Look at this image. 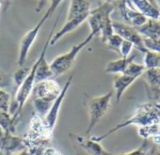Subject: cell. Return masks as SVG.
<instances>
[{"mask_svg":"<svg viewBox=\"0 0 160 155\" xmlns=\"http://www.w3.org/2000/svg\"><path fill=\"white\" fill-rule=\"evenodd\" d=\"M0 6H1V3H0Z\"/></svg>","mask_w":160,"mask_h":155,"instance_id":"f35d334b","label":"cell"},{"mask_svg":"<svg viewBox=\"0 0 160 155\" xmlns=\"http://www.w3.org/2000/svg\"><path fill=\"white\" fill-rule=\"evenodd\" d=\"M13 82L12 76H10L0 70V89H6Z\"/></svg>","mask_w":160,"mask_h":155,"instance_id":"1f68e13d","label":"cell"},{"mask_svg":"<svg viewBox=\"0 0 160 155\" xmlns=\"http://www.w3.org/2000/svg\"><path fill=\"white\" fill-rule=\"evenodd\" d=\"M116 7L119 9L121 17L122 18L124 23L134 27H138L142 26L148 20V18L144 14L130 7L126 2V0H119L118 3L116 2Z\"/></svg>","mask_w":160,"mask_h":155,"instance_id":"9c48e42d","label":"cell"},{"mask_svg":"<svg viewBox=\"0 0 160 155\" xmlns=\"http://www.w3.org/2000/svg\"><path fill=\"white\" fill-rule=\"evenodd\" d=\"M133 48H134V45L130 41L123 40L120 48V52H119L121 55V57H128L129 56H131Z\"/></svg>","mask_w":160,"mask_h":155,"instance_id":"4dcf8cb0","label":"cell"},{"mask_svg":"<svg viewBox=\"0 0 160 155\" xmlns=\"http://www.w3.org/2000/svg\"><path fill=\"white\" fill-rule=\"evenodd\" d=\"M144 45L147 50L160 53V37L155 38V39H147L143 38Z\"/></svg>","mask_w":160,"mask_h":155,"instance_id":"83f0119b","label":"cell"},{"mask_svg":"<svg viewBox=\"0 0 160 155\" xmlns=\"http://www.w3.org/2000/svg\"><path fill=\"white\" fill-rule=\"evenodd\" d=\"M29 71H30V68L24 67V66L19 67V69L14 71V73L12 74V80L17 88H19L22 85V83L25 81L27 76L28 75Z\"/></svg>","mask_w":160,"mask_h":155,"instance_id":"cb8c5ba5","label":"cell"},{"mask_svg":"<svg viewBox=\"0 0 160 155\" xmlns=\"http://www.w3.org/2000/svg\"><path fill=\"white\" fill-rule=\"evenodd\" d=\"M113 94L114 91L110 90L104 95L92 97L89 100V125L85 133L86 135L91 134L94 127L99 123V121L106 116V114L109 110Z\"/></svg>","mask_w":160,"mask_h":155,"instance_id":"277c9868","label":"cell"},{"mask_svg":"<svg viewBox=\"0 0 160 155\" xmlns=\"http://www.w3.org/2000/svg\"><path fill=\"white\" fill-rule=\"evenodd\" d=\"M122 41H123V39H122L120 35H118L117 33L114 32V33L107 40V41H106L105 43H106L111 50L116 51V52L119 53Z\"/></svg>","mask_w":160,"mask_h":155,"instance_id":"d4e9b609","label":"cell"},{"mask_svg":"<svg viewBox=\"0 0 160 155\" xmlns=\"http://www.w3.org/2000/svg\"><path fill=\"white\" fill-rule=\"evenodd\" d=\"M114 32L120 35L123 40L130 41L135 48H137L141 53H146L147 49L144 45L143 37L138 32L137 28L125 24V23H120V22H112Z\"/></svg>","mask_w":160,"mask_h":155,"instance_id":"8992f818","label":"cell"},{"mask_svg":"<svg viewBox=\"0 0 160 155\" xmlns=\"http://www.w3.org/2000/svg\"><path fill=\"white\" fill-rule=\"evenodd\" d=\"M116 7V3L108 4L103 3L94 10H91L90 15L88 17V23L91 28V33L94 36L101 35L103 42H106L107 40L114 33L111 13L113 12Z\"/></svg>","mask_w":160,"mask_h":155,"instance_id":"7a4b0ae2","label":"cell"},{"mask_svg":"<svg viewBox=\"0 0 160 155\" xmlns=\"http://www.w3.org/2000/svg\"><path fill=\"white\" fill-rule=\"evenodd\" d=\"M45 22L41 19L40 22L29 31H28L21 39L20 43H19V53H18V60H17V64L19 67H23L28 59L29 51L33 45V43L36 41V38L42 28V27L43 26Z\"/></svg>","mask_w":160,"mask_h":155,"instance_id":"ba28073f","label":"cell"},{"mask_svg":"<svg viewBox=\"0 0 160 155\" xmlns=\"http://www.w3.org/2000/svg\"><path fill=\"white\" fill-rule=\"evenodd\" d=\"M104 3H108V4H113V3H116L117 0H102Z\"/></svg>","mask_w":160,"mask_h":155,"instance_id":"d590c367","label":"cell"},{"mask_svg":"<svg viewBox=\"0 0 160 155\" xmlns=\"http://www.w3.org/2000/svg\"><path fill=\"white\" fill-rule=\"evenodd\" d=\"M138 135L144 139H151L155 134L160 133V123H153L150 125H145L138 127Z\"/></svg>","mask_w":160,"mask_h":155,"instance_id":"ffe728a7","label":"cell"},{"mask_svg":"<svg viewBox=\"0 0 160 155\" xmlns=\"http://www.w3.org/2000/svg\"><path fill=\"white\" fill-rule=\"evenodd\" d=\"M137 80L136 77L127 74H116L113 80V91L115 93L116 101L119 104L126 91V90Z\"/></svg>","mask_w":160,"mask_h":155,"instance_id":"4fadbf2b","label":"cell"},{"mask_svg":"<svg viewBox=\"0 0 160 155\" xmlns=\"http://www.w3.org/2000/svg\"><path fill=\"white\" fill-rule=\"evenodd\" d=\"M138 32L147 39H155L160 37V21L159 19H150L140 27H136Z\"/></svg>","mask_w":160,"mask_h":155,"instance_id":"9a60e30c","label":"cell"},{"mask_svg":"<svg viewBox=\"0 0 160 155\" xmlns=\"http://www.w3.org/2000/svg\"><path fill=\"white\" fill-rule=\"evenodd\" d=\"M11 155H35V154L32 153L28 148H24V149H22V150H20V151L12 153Z\"/></svg>","mask_w":160,"mask_h":155,"instance_id":"e575fe53","label":"cell"},{"mask_svg":"<svg viewBox=\"0 0 160 155\" xmlns=\"http://www.w3.org/2000/svg\"><path fill=\"white\" fill-rule=\"evenodd\" d=\"M143 65L145 66L146 69H152V68L160 69V53L147 50V52L144 53Z\"/></svg>","mask_w":160,"mask_h":155,"instance_id":"44dd1931","label":"cell"},{"mask_svg":"<svg viewBox=\"0 0 160 155\" xmlns=\"http://www.w3.org/2000/svg\"><path fill=\"white\" fill-rule=\"evenodd\" d=\"M153 155H160V148H158V149L153 153Z\"/></svg>","mask_w":160,"mask_h":155,"instance_id":"74e56055","label":"cell"},{"mask_svg":"<svg viewBox=\"0 0 160 155\" xmlns=\"http://www.w3.org/2000/svg\"><path fill=\"white\" fill-rule=\"evenodd\" d=\"M137 55L134 54L132 56H129L128 57H121L119 59H116V60H112V61H109L106 68H105V71L107 73H109V74H121V73H123V71L126 70L127 66L135 60Z\"/></svg>","mask_w":160,"mask_h":155,"instance_id":"2e32d148","label":"cell"},{"mask_svg":"<svg viewBox=\"0 0 160 155\" xmlns=\"http://www.w3.org/2000/svg\"><path fill=\"white\" fill-rule=\"evenodd\" d=\"M128 5L150 19L160 18V9L155 0H126Z\"/></svg>","mask_w":160,"mask_h":155,"instance_id":"30bf717a","label":"cell"},{"mask_svg":"<svg viewBox=\"0 0 160 155\" xmlns=\"http://www.w3.org/2000/svg\"><path fill=\"white\" fill-rule=\"evenodd\" d=\"M146 68L143 64H138L136 63L135 61H132L126 68V70L123 71V74H127L136 78H139L140 76H142L143 72L145 71Z\"/></svg>","mask_w":160,"mask_h":155,"instance_id":"603a6c76","label":"cell"},{"mask_svg":"<svg viewBox=\"0 0 160 155\" xmlns=\"http://www.w3.org/2000/svg\"><path fill=\"white\" fill-rule=\"evenodd\" d=\"M62 1H63V0H51V1H50V5H49V8L47 9L45 14L42 16V19L44 22H46V21L51 17V15H53V14L55 13V12L57 11V9L58 8V6L60 5V3H61Z\"/></svg>","mask_w":160,"mask_h":155,"instance_id":"f546056e","label":"cell"},{"mask_svg":"<svg viewBox=\"0 0 160 155\" xmlns=\"http://www.w3.org/2000/svg\"><path fill=\"white\" fill-rule=\"evenodd\" d=\"M0 148L5 152L6 155H11L12 153L20 151L27 148L22 137L15 136L11 133H5L0 138Z\"/></svg>","mask_w":160,"mask_h":155,"instance_id":"7c38bea8","label":"cell"},{"mask_svg":"<svg viewBox=\"0 0 160 155\" xmlns=\"http://www.w3.org/2000/svg\"><path fill=\"white\" fill-rule=\"evenodd\" d=\"M59 84L53 78L46 79L36 83L32 91V97L43 99L49 102H54L61 92Z\"/></svg>","mask_w":160,"mask_h":155,"instance_id":"52a82bcc","label":"cell"},{"mask_svg":"<svg viewBox=\"0 0 160 155\" xmlns=\"http://www.w3.org/2000/svg\"><path fill=\"white\" fill-rule=\"evenodd\" d=\"M10 1H11V0H0V3H1V4H6V6H7V5H9Z\"/></svg>","mask_w":160,"mask_h":155,"instance_id":"8d00e7d4","label":"cell"},{"mask_svg":"<svg viewBox=\"0 0 160 155\" xmlns=\"http://www.w3.org/2000/svg\"><path fill=\"white\" fill-rule=\"evenodd\" d=\"M90 12H87V13H84V14H81L79 16H76L74 18H72L70 20H66L65 24L63 25V27L57 32L55 33L51 40H50V45L51 46H54L63 36H65L66 34L68 33H71L72 31L75 30L80 25H81L83 22H85L89 15H90Z\"/></svg>","mask_w":160,"mask_h":155,"instance_id":"8fae6325","label":"cell"},{"mask_svg":"<svg viewBox=\"0 0 160 155\" xmlns=\"http://www.w3.org/2000/svg\"><path fill=\"white\" fill-rule=\"evenodd\" d=\"M91 12V1L90 0H71L67 19L70 20L76 16Z\"/></svg>","mask_w":160,"mask_h":155,"instance_id":"e0dca14e","label":"cell"},{"mask_svg":"<svg viewBox=\"0 0 160 155\" xmlns=\"http://www.w3.org/2000/svg\"><path fill=\"white\" fill-rule=\"evenodd\" d=\"M142 77L146 85L150 87L160 88V69H146L142 74Z\"/></svg>","mask_w":160,"mask_h":155,"instance_id":"d6986e66","label":"cell"},{"mask_svg":"<svg viewBox=\"0 0 160 155\" xmlns=\"http://www.w3.org/2000/svg\"><path fill=\"white\" fill-rule=\"evenodd\" d=\"M11 110V95L4 89H0V111L10 112Z\"/></svg>","mask_w":160,"mask_h":155,"instance_id":"484cf974","label":"cell"},{"mask_svg":"<svg viewBox=\"0 0 160 155\" xmlns=\"http://www.w3.org/2000/svg\"><path fill=\"white\" fill-rule=\"evenodd\" d=\"M153 123H160V104L149 101L148 103L138 105L131 117L120 122L115 127L106 132L104 134L98 136H92L91 138L94 141L101 142L108 138L109 135H112L116 132H119L120 130L128 126L136 125L138 127H141Z\"/></svg>","mask_w":160,"mask_h":155,"instance_id":"6da1fadb","label":"cell"},{"mask_svg":"<svg viewBox=\"0 0 160 155\" xmlns=\"http://www.w3.org/2000/svg\"><path fill=\"white\" fill-rule=\"evenodd\" d=\"M150 148V144H149V139H144L143 143L141 144L140 147H138V148L134 149L131 152L128 153H122L120 155H147L148 154V150ZM114 155V154H113Z\"/></svg>","mask_w":160,"mask_h":155,"instance_id":"f1b7e54d","label":"cell"},{"mask_svg":"<svg viewBox=\"0 0 160 155\" xmlns=\"http://www.w3.org/2000/svg\"><path fill=\"white\" fill-rule=\"evenodd\" d=\"M72 79H73L72 76H70L69 77L68 80L66 81L65 85L63 86V88L61 90L60 94L53 102V104L51 105V108L49 109L48 113L44 117V119H43L44 126H45L47 134H48V136L50 138L53 135L54 129H55L56 124H57V120H58V114H59L61 105H62L63 101L65 99V96H66V94H67V92H68V90H69V89H70V87H71V85L72 83Z\"/></svg>","mask_w":160,"mask_h":155,"instance_id":"5b68a950","label":"cell"},{"mask_svg":"<svg viewBox=\"0 0 160 155\" xmlns=\"http://www.w3.org/2000/svg\"><path fill=\"white\" fill-rule=\"evenodd\" d=\"M50 1H51V0H39L38 6L36 8V12H41L44 9V7L47 4V2H50Z\"/></svg>","mask_w":160,"mask_h":155,"instance_id":"836d02e7","label":"cell"},{"mask_svg":"<svg viewBox=\"0 0 160 155\" xmlns=\"http://www.w3.org/2000/svg\"><path fill=\"white\" fill-rule=\"evenodd\" d=\"M75 140L77 144L81 147L90 155H113L108 151L100 142L94 141L92 138H85L83 136H76Z\"/></svg>","mask_w":160,"mask_h":155,"instance_id":"5bb4252c","label":"cell"},{"mask_svg":"<svg viewBox=\"0 0 160 155\" xmlns=\"http://www.w3.org/2000/svg\"><path fill=\"white\" fill-rule=\"evenodd\" d=\"M42 155H62L61 152H59L58 149L53 148H45L42 151Z\"/></svg>","mask_w":160,"mask_h":155,"instance_id":"d6a6232c","label":"cell"},{"mask_svg":"<svg viewBox=\"0 0 160 155\" xmlns=\"http://www.w3.org/2000/svg\"><path fill=\"white\" fill-rule=\"evenodd\" d=\"M95 36L92 33H90L87 36V38L84 39L81 42H79L78 44L72 45V47L71 48V50L68 53L58 56L50 63V67L53 70L54 77H57V76L66 73L73 66L75 59H76L77 56L79 55V53L92 41V39Z\"/></svg>","mask_w":160,"mask_h":155,"instance_id":"3957f363","label":"cell"},{"mask_svg":"<svg viewBox=\"0 0 160 155\" xmlns=\"http://www.w3.org/2000/svg\"><path fill=\"white\" fill-rule=\"evenodd\" d=\"M18 120L19 119L13 117L10 112L0 111V128L4 133H14Z\"/></svg>","mask_w":160,"mask_h":155,"instance_id":"ac0fdd59","label":"cell"},{"mask_svg":"<svg viewBox=\"0 0 160 155\" xmlns=\"http://www.w3.org/2000/svg\"><path fill=\"white\" fill-rule=\"evenodd\" d=\"M145 90H146V94H147L149 101L160 104V88L150 87V86L146 85Z\"/></svg>","mask_w":160,"mask_h":155,"instance_id":"4316f807","label":"cell"},{"mask_svg":"<svg viewBox=\"0 0 160 155\" xmlns=\"http://www.w3.org/2000/svg\"><path fill=\"white\" fill-rule=\"evenodd\" d=\"M32 102H33V105L36 111V114L39 115L40 117H45V115L48 113L49 109L51 108L52 105V102L43 100V99H40V98H36V97H32Z\"/></svg>","mask_w":160,"mask_h":155,"instance_id":"7402d4cb","label":"cell"}]
</instances>
